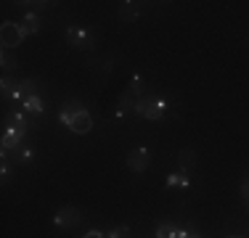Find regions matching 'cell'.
<instances>
[{"instance_id": "obj_1", "label": "cell", "mask_w": 249, "mask_h": 238, "mask_svg": "<svg viewBox=\"0 0 249 238\" xmlns=\"http://www.w3.org/2000/svg\"><path fill=\"white\" fill-rule=\"evenodd\" d=\"M133 114L143 117V119H151V122H162L167 117V103L164 98H151V95H143V98L135 101V109Z\"/></svg>"}, {"instance_id": "obj_2", "label": "cell", "mask_w": 249, "mask_h": 238, "mask_svg": "<svg viewBox=\"0 0 249 238\" xmlns=\"http://www.w3.org/2000/svg\"><path fill=\"white\" fill-rule=\"evenodd\" d=\"M24 29H21V24L16 21H3V27H0V43H3V51H14V48H19V43L24 40Z\"/></svg>"}, {"instance_id": "obj_3", "label": "cell", "mask_w": 249, "mask_h": 238, "mask_svg": "<svg viewBox=\"0 0 249 238\" xmlns=\"http://www.w3.org/2000/svg\"><path fill=\"white\" fill-rule=\"evenodd\" d=\"M82 212L77 209V206H61V209H58L56 214H53V225H56V228H77V225L82 222Z\"/></svg>"}, {"instance_id": "obj_4", "label": "cell", "mask_w": 249, "mask_h": 238, "mask_svg": "<svg viewBox=\"0 0 249 238\" xmlns=\"http://www.w3.org/2000/svg\"><path fill=\"white\" fill-rule=\"evenodd\" d=\"M67 43L72 48H80V51H90L93 48V34L88 32L85 27H80V24H72V27L67 29Z\"/></svg>"}, {"instance_id": "obj_5", "label": "cell", "mask_w": 249, "mask_h": 238, "mask_svg": "<svg viewBox=\"0 0 249 238\" xmlns=\"http://www.w3.org/2000/svg\"><path fill=\"white\" fill-rule=\"evenodd\" d=\"M149 164H151V151L146 146H138L127 153V170L130 172H138L141 175V172L149 170Z\"/></svg>"}, {"instance_id": "obj_6", "label": "cell", "mask_w": 249, "mask_h": 238, "mask_svg": "<svg viewBox=\"0 0 249 238\" xmlns=\"http://www.w3.org/2000/svg\"><path fill=\"white\" fill-rule=\"evenodd\" d=\"M67 127L72 130V133H77V135H88L93 130V117H90V111H77V114L67 122Z\"/></svg>"}, {"instance_id": "obj_7", "label": "cell", "mask_w": 249, "mask_h": 238, "mask_svg": "<svg viewBox=\"0 0 249 238\" xmlns=\"http://www.w3.org/2000/svg\"><path fill=\"white\" fill-rule=\"evenodd\" d=\"M82 109H85V106H82L77 98H67V101L61 103V109H58V122L67 124L69 119H72V117L77 114V111H82Z\"/></svg>"}, {"instance_id": "obj_8", "label": "cell", "mask_w": 249, "mask_h": 238, "mask_svg": "<svg viewBox=\"0 0 249 238\" xmlns=\"http://www.w3.org/2000/svg\"><path fill=\"white\" fill-rule=\"evenodd\" d=\"M135 101H138V98H135V95L130 93V87H127V93H122V98L117 101V111H114V117H117V119H124V117L130 114V111L135 109Z\"/></svg>"}, {"instance_id": "obj_9", "label": "cell", "mask_w": 249, "mask_h": 238, "mask_svg": "<svg viewBox=\"0 0 249 238\" xmlns=\"http://www.w3.org/2000/svg\"><path fill=\"white\" fill-rule=\"evenodd\" d=\"M19 24H21V29H24V34H37L40 29H43V19H40L37 14H27Z\"/></svg>"}, {"instance_id": "obj_10", "label": "cell", "mask_w": 249, "mask_h": 238, "mask_svg": "<svg viewBox=\"0 0 249 238\" xmlns=\"http://www.w3.org/2000/svg\"><path fill=\"white\" fill-rule=\"evenodd\" d=\"M178 164H180V172L191 175L194 167H196V153H194V151H180V153H178Z\"/></svg>"}, {"instance_id": "obj_11", "label": "cell", "mask_w": 249, "mask_h": 238, "mask_svg": "<svg viewBox=\"0 0 249 238\" xmlns=\"http://www.w3.org/2000/svg\"><path fill=\"white\" fill-rule=\"evenodd\" d=\"M19 90V82L16 80H11L8 74L3 77V82H0V93H3V98L5 101H14V93Z\"/></svg>"}, {"instance_id": "obj_12", "label": "cell", "mask_w": 249, "mask_h": 238, "mask_svg": "<svg viewBox=\"0 0 249 238\" xmlns=\"http://www.w3.org/2000/svg\"><path fill=\"white\" fill-rule=\"evenodd\" d=\"M24 111H29V114H35V117L45 114L43 98H40V95H32V98H27V101H24Z\"/></svg>"}, {"instance_id": "obj_13", "label": "cell", "mask_w": 249, "mask_h": 238, "mask_svg": "<svg viewBox=\"0 0 249 238\" xmlns=\"http://www.w3.org/2000/svg\"><path fill=\"white\" fill-rule=\"evenodd\" d=\"M188 186H191V180H188V175L180 172V170L167 177V188H188Z\"/></svg>"}, {"instance_id": "obj_14", "label": "cell", "mask_w": 249, "mask_h": 238, "mask_svg": "<svg viewBox=\"0 0 249 238\" xmlns=\"http://www.w3.org/2000/svg\"><path fill=\"white\" fill-rule=\"evenodd\" d=\"M120 19L122 21H135V19H138V3H122Z\"/></svg>"}, {"instance_id": "obj_15", "label": "cell", "mask_w": 249, "mask_h": 238, "mask_svg": "<svg viewBox=\"0 0 249 238\" xmlns=\"http://www.w3.org/2000/svg\"><path fill=\"white\" fill-rule=\"evenodd\" d=\"M14 153H16V164H27V162H32V159H35V148H29L27 143H24V146H19Z\"/></svg>"}, {"instance_id": "obj_16", "label": "cell", "mask_w": 249, "mask_h": 238, "mask_svg": "<svg viewBox=\"0 0 249 238\" xmlns=\"http://www.w3.org/2000/svg\"><path fill=\"white\" fill-rule=\"evenodd\" d=\"M175 236H178V228L173 222H164L157 228V238H175Z\"/></svg>"}, {"instance_id": "obj_17", "label": "cell", "mask_w": 249, "mask_h": 238, "mask_svg": "<svg viewBox=\"0 0 249 238\" xmlns=\"http://www.w3.org/2000/svg\"><path fill=\"white\" fill-rule=\"evenodd\" d=\"M106 238H130V228L127 225H122V228H111L109 233H106Z\"/></svg>"}, {"instance_id": "obj_18", "label": "cell", "mask_w": 249, "mask_h": 238, "mask_svg": "<svg viewBox=\"0 0 249 238\" xmlns=\"http://www.w3.org/2000/svg\"><path fill=\"white\" fill-rule=\"evenodd\" d=\"M0 64H3V69H5V71L16 69V61L11 58V53H8V51H3V56H0Z\"/></svg>"}, {"instance_id": "obj_19", "label": "cell", "mask_w": 249, "mask_h": 238, "mask_svg": "<svg viewBox=\"0 0 249 238\" xmlns=\"http://www.w3.org/2000/svg\"><path fill=\"white\" fill-rule=\"evenodd\" d=\"M239 190H241V199H244L247 204H249V180H244V183H241V188H239Z\"/></svg>"}, {"instance_id": "obj_20", "label": "cell", "mask_w": 249, "mask_h": 238, "mask_svg": "<svg viewBox=\"0 0 249 238\" xmlns=\"http://www.w3.org/2000/svg\"><path fill=\"white\" fill-rule=\"evenodd\" d=\"M82 238H106V233H101V230H88Z\"/></svg>"}, {"instance_id": "obj_21", "label": "cell", "mask_w": 249, "mask_h": 238, "mask_svg": "<svg viewBox=\"0 0 249 238\" xmlns=\"http://www.w3.org/2000/svg\"><path fill=\"white\" fill-rule=\"evenodd\" d=\"M228 238H244V236H228Z\"/></svg>"}]
</instances>
